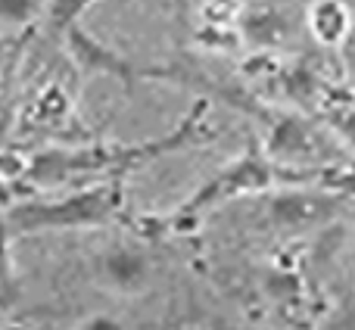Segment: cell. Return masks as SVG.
<instances>
[{
    "mask_svg": "<svg viewBox=\"0 0 355 330\" xmlns=\"http://www.w3.org/2000/svg\"><path fill=\"white\" fill-rule=\"evenodd\" d=\"M324 177L327 168H293V165L277 162L275 156H268V150L252 144V147H246V153H240L231 165H225L218 175L209 177L193 196H187L175 212L137 218V231L144 237H166V234L190 231L202 212H209V209L221 206L227 200L259 193V190L277 187V184H315L324 181Z\"/></svg>",
    "mask_w": 355,
    "mask_h": 330,
    "instance_id": "7a4b0ae2",
    "label": "cell"
},
{
    "mask_svg": "<svg viewBox=\"0 0 355 330\" xmlns=\"http://www.w3.org/2000/svg\"><path fill=\"white\" fill-rule=\"evenodd\" d=\"M293 202H296V209H302V215H312V218H321V209L334 206V200L318 202V200H306V196H302V200H293ZM275 209H277L281 215H287V221L296 227V221H300V212H290V209H284V202H281V200L275 202Z\"/></svg>",
    "mask_w": 355,
    "mask_h": 330,
    "instance_id": "7c38bea8",
    "label": "cell"
},
{
    "mask_svg": "<svg viewBox=\"0 0 355 330\" xmlns=\"http://www.w3.org/2000/svg\"><path fill=\"white\" fill-rule=\"evenodd\" d=\"M91 3L94 0H53V3H50V19H53L56 28H66V25L78 22L81 12Z\"/></svg>",
    "mask_w": 355,
    "mask_h": 330,
    "instance_id": "8fae6325",
    "label": "cell"
},
{
    "mask_svg": "<svg viewBox=\"0 0 355 330\" xmlns=\"http://www.w3.org/2000/svg\"><path fill=\"white\" fill-rule=\"evenodd\" d=\"M206 106L196 103L187 116L181 119L175 131L144 144H85V147H50L41 153L22 159V168L12 177H6V187L16 181L28 184L35 190L44 187H78V184L94 181H110V177H122L128 171L141 168V165L162 159L172 150H181L187 144L202 141L206 128Z\"/></svg>",
    "mask_w": 355,
    "mask_h": 330,
    "instance_id": "6da1fadb",
    "label": "cell"
},
{
    "mask_svg": "<svg viewBox=\"0 0 355 330\" xmlns=\"http://www.w3.org/2000/svg\"><path fill=\"white\" fill-rule=\"evenodd\" d=\"M50 3H53V0H50ZM44 10H47V0H0V16H3L6 31L31 25Z\"/></svg>",
    "mask_w": 355,
    "mask_h": 330,
    "instance_id": "9c48e42d",
    "label": "cell"
},
{
    "mask_svg": "<svg viewBox=\"0 0 355 330\" xmlns=\"http://www.w3.org/2000/svg\"><path fill=\"white\" fill-rule=\"evenodd\" d=\"M31 119L41 125L44 131H60L72 122V103H69L66 91L62 87H47V91L37 97V103L31 106Z\"/></svg>",
    "mask_w": 355,
    "mask_h": 330,
    "instance_id": "ba28073f",
    "label": "cell"
},
{
    "mask_svg": "<svg viewBox=\"0 0 355 330\" xmlns=\"http://www.w3.org/2000/svg\"><path fill=\"white\" fill-rule=\"evenodd\" d=\"M125 209V184L122 177L110 181L78 184L75 190L53 200H22L10 202L3 212L6 237H31L47 231H91L106 227Z\"/></svg>",
    "mask_w": 355,
    "mask_h": 330,
    "instance_id": "3957f363",
    "label": "cell"
},
{
    "mask_svg": "<svg viewBox=\"0 0 355 330\" xmlns=\"http://www.w3.org/2000/svg\"><path fill=\"white\" fill-rule=\"evenodd\" d=\"M321 150L324 147V137L321 131H315L309 122L302 119H281V122L271 128V141H268V156H275L277 162L293 165L302 162V168H318L315 162H321ZM331 168V165H324Z\"/></svg>",
    "mask_w": 355,
    "mask_h": 330,
    "instance_id": "8992f818",
    "label": "cell"
},
{
    "mask_svg": "<svg viewBox=\"0 0 355 330\" xmlns=\"http://www.w3.org/2000/svg\"><path fill=\"white\" fill-rule=\"evenodd\" d=\"M66 37L69 56L75 60V66H81L85 72H100V75H112V78H122L125 85H135L141 78H166V69H141L131 60H125L122 53H116L112 47H106L103 41H97L94 35H87L78 22L66 25L62 28Z\"/></svg>",
    "mask_w": 355,
    "mask_h": 330,
    "instance_id": "5b68a950",
    "label": "cell"
},
{
    "mask_svg": "<svg viewBox=\"0 0 355 330\" xmlns=\"http://www.w3.org/2000/svg\"><path fill=\"white\" fill-rule=\"evenodd\" d=\"M200 16L206 25H237L243 16V3L240 0H202Z\"/></svg>",
    "mask_w": 355,
    "mask_h": 330,
    "instance_id": "30bf717a",
    "label": "cell"
},
{
    "mask_svg": "<svg viewBox=\"0 0 355 330\" xmlns=\"http://www.w3.org/2000/svg\"><path fill=\"white\" fill-rule=\"evenodd\" d=\"M306 25L318 44L340 47L352 31V12L343 0H312L306 12Z\"/></svg>",
    "mask_w": 355,
    "mask_h": 330,
    "instance_id": "52a82bcc",
    "label": "cell"
},
{
    "mask_svg": "<svg viewBox=\"0 0 355 330\" xmlns=\"http://www.w3.org/2000/svg\"><path fill=\"white\" fill-rule=\"evenodd\" d=\"M159 259L141 240H112L91 259V277L100 290L122 299L144 296L156 284Z\"/></svg>",
    "mask_w": 355,
    "mask_h": 330,
    "instance_id": "277c9868",
    "label": "cell"
}]
</instances>
